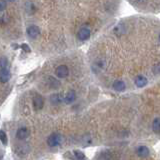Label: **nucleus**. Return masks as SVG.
I'll use <instances>...</instances> for the list:
<instances>
[{"label": "nucleus", "mask_w": 160, "mask_h": 160, "mask_svg": "<svg viewBox=\"0 0 160 160\" xmlns=\"http://www.w3.org/2000/svg\"><path fill=\"white\" fill-rule=\"evenodd\" d=\"M62 142V136L58 133H52L51 135H49V137L47 138V144L50 147H55Z\"/></svg>", "instance_id": "1"}, {"label": "nucleus", "mask_w": 160, "mask_h": 160, "mask_svg": "<svg viewBox=\"0 0 160 160\" xmlns=\"http://www.w3.org/2000/svg\"><path fill=\"white\" fill-rule=\"evenodd\" d=\"M55 74L58 78H65L68 76L69 69L66 65H59V66L55 70Z\"/></svg>", "instance_id": "2"}, {"label": "nucleus", "mask_w": 160, "mask_h": 160, "mask_svg": "<svg viewBox=\"0 0 160 160\" xmlns=\"http://www.w3.org/2000/svg\"><path fill=\"white\" fill-rule=\"evenodd\" d=\"M90 35H91V30L88 27H82L78 30L77 32V38L79 40H87Z\"/></svg>", "instance_id": "3"}, {"label": "nucleus", "mask_w": 160, "mask_h": 160, "mask_svg": "<svg viewBox=\"0 0 160 160\" xmlns=\"http://www.w3.org/2000/svg\"><path fill=\"white\" fill-rule=\"evenodd\" d=\"M26 32H27V35L30 38L35 39L40 35V29L38 26H36V25H31V26H29L27 28Z\"/></svg>", "instance_id": "4"}, {"label": "nucleus", "mask_w": 160, "mask_h": 160, "mask_svg": "<svg viewBox=\"0 0 160 160\" xmlns=\"http://www.w3.org/2000/svg\"><path fill=\"white\" fill-rule=\"evenodd\" d=\"M44 100L40 95H35L33 97V107L35 110H40L43 108Z\"/></svg>", "instance_id": "5"}, {"label": "nucleus", "mask_w": 160, "mask_h": 160, "mask_svg": "<svg viewBox=\"0 0 160 160\" xmlns=\"http://www.w3.org/2000/svg\"><path fill=\"white\" fill-rule=\"evenodd\" d=\"M10 79V72L7 68H1L0 70V82L6 83Z\"/></svg>", "instance_id": "6"}, {"label": "nucleus", "mask_w": 160, "mask_h": 160, "mask_svg": "<svg viewBox=\"0 0 160 160\" xmlns=\"http://www.w3.org/2000/svg\"><path fill=\"white\" fill-rule=\"evenodd\" d=\"M29 136V130L26 127H21L17 130L16 137L20 140H24Z\"/></svg>", "instance_id": "7"}, {"label": "nucleus", "mask_w": 160, "mask_h": 160, "mask_svg": "<svg viewBox=\"0 0 160 160\" xmlns=\"http://www.w3.org/2000/svg\"><path fill=\"white\" fill-rule=\"evenodd\" d=\"M75 99H76V93H75V91H73V90H70V91H68L65 94L63 102H65L66 104H70L74 102Z\"/></svg>", "instance_id": "8"}, {"label": "nucleus", "mask_w": 160, "mask_h": 160, "mask_svg": "<svg viewBox=\"0 0 160 160\" xmlns=\"http://www.w3.org/2000/svg\"><path fill=\"white\" fill-rule=\"evenodd\" d=\"M147 78L145 77V76H143V75H138V76L135 78V80H134V83H135V85H136L137 87H144L145 85L147 84Z\"/></svg>", "instance_id": "9"}, {"label": "nucleus", "mask_w": 160, "mask_h": 160, "mask_svg": "<svg viewBox=\"0 0 160 160\" xmlns=\"http://www.w3.org/2000/svg\"><path fill=\"white\" fill-rule=\"evenodd\" d=\"M136 153L139 157H141V158H145V157H148L149 156V149L148 147L146 146H140L136 149Z\"/></svg>", "instance_id": "10"}, {"label": "nucleus", "mask_w": 160, "mask_h": 160, "mask_svg": "<svg viewBox=\"0 0 160 160\" xmlns=\"http://www.w3.org/2000/svg\"><path fill=\"white\" fill-rule=\"evenodd\" d=\"M112 87L115 91L121 92V91H124L125 90L126 85H125V83L122 81V80H116V81H114V83L112 84Z\"/></svg>", "instance_id": "11"}, {"label": "nucleus", "mask_w": 160, "mask_h": 160, "mask_svg": "<svg viewBox=\"0 0 160 160\" xmlns=\"http://www.w3.org/2000/svg\"><path fill=\"white\" fill-rule=\"evenodd\" d=\"M64 100V96H62L60 93H55V94H52L51 97H50V101H51L52 104L54 105H57L59 103L63 102Z\"/></svg>", "instance_id": "12"}, {"label": "nucleus", "mask_w": 160, "mask_h": 160, "mask_svg": "<svg viewBox=\"0 0 160 160\" xmlns=\"http://www.w3.org/2000/svg\"><path fill=\"white\" fill-rule=\"evenodd\" d=\"M126 30L127 29H126V27H125L124 24H119L113 29V32L116 34L117 36H120V35H122V34H124L125 32H126Z\"/></svg>", "instance_id": "13"}, {"label": "nucleus", "mask_w": 160, "mask_h": 160, "mask_svg": "<svg viewBox=\"0 0 160 160\" xmlns=\"http://www.w3.org/2000/svg\"><path fill=\"white\" fill-rule=\"evenodd\" d=\"M152 130L155 133H160V118H155L153 120Z\"/></svg>", "instance_id": "14"}, {"label": "nucleus", "mask_w": 160, "mask_h": 160, "mask_svg": "<svg viewBox=\"0 0 160 160\" xmlns=\"http://www.w3.org/2000/svg\"><path fill=\"white\" fill-rule=\"evenodd\" d=\"M48 84L52 88H57V87H59V85H60L58 80H56V79H55L54 77H52V76H49L48 77Z\"/></svg>", "instance_id": "15"}, {"label": "nucleus", "mask_w": 160, "mask_h": 160, "mask_svg": "<svg viewBox=\"0 0 160 160\" xmlns=\"http://www.w3.org/2000/svg\"><path fill=\"white\" fill-rule=\"evenodd\" d=\"M0 141L2 142L3 145H7V143H8L7 135H6V133L3 131V130H0Z\"/></svg>", "instance_id": "16"}, {"label": "nucleus", "mask_w": 160, "mask_h": 160, "mask_svg": "<svg viewBox=\"0 0 160 160\" xmlns=\"http://www.w3.org/2000/svg\"><path fill=\"white\" fill-rule=\"evenodd\" d=\"M74 155L78 160H84L85 159V154L80 151V150H74Z\"/></svg>", "instance_id": "17"}, {"label": "nucleus", "mask_w": 160, "mask_h": 160, "mask_svg": "<svg viewBox=\"0 0 160 160\" xmlns=\"http://www.w3.org/2000/svg\"><path fill=\"white\" fill-rule=\"evenodd\" d=\"M8 60L6 57H0V68H7Z\"/></svg>", "instance_id": "18"}, {"label": "nucleus", "mask_w": 160, "mask_h": 160, "mask_svg": "<svg viewBox=\"0 0 160 160\" xmlns=\"http://www.w3.org/2000/svg\"><path fill=\"white\" fill-rule=\"evenodd\" d=\"M7 7V2L6 0H0V12H2Z\"/></svg>", "instance_id": "19"}, {"label": "nucleus", "mask_w": 160, "mask_h": 160, "mask_svg": "<svg viewBox=\"0 0 160 160\" xmlns=\"http://www.w3.org/2000/svg\"><path fill=\"white\" fill-rule=\"evenodd\" d=\"M153 73H155V74H159L160 73V64H158V65H155V66L153 67Z\"/></svg>", "instance_id": "20"}, {"label": "nucleus", "mask_w": 160, "mask_h": 160, "mask_svg": "<svg viewBox=\"0 0 160 160\" xmlns=\"http://www.w3.org/2000/svg\"><path fill=\"white\" fill-rule=\"evenodd\" d=\"M22 49L25 50V51H27V52H30V48L28 47V45H27V44H23V45H22Z\"/></svg>", "instance_id": "21"}, {"label": "nucleus", "mask_w": 160, "mask_h": 160, "mask_svg": "<svg viewBox=\"0 0 160 160\" xmlns=\"http://www.w3.org/2000/svg\"><path fill=\"white\" fill-rule=\"evenodd\" d=\"M9 1H10V2H13V1H15V0H9Z\"/></svg>", "instance_id": "22"}, {"label": "nucleus", "mask_w": 160, "mask_h": 160, "mask_svg": "<svg viewBox=\"0 0 160 160\" xmlns=\"http://www.w3.org/2000/svg\"><path fill=\"white\" fill-rule=\"evenodd\" d=\"M158 39H159V42H160V34H159V36H158Z\"/></svg>", "instance_id": "23"}]
</instances>
